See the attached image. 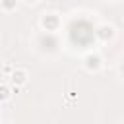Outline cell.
Instances as JSON below:
<instances>
[{
  "label": "cell",
  "instance_id": "obj_1",
  "mask_svg": "<svg viewBox=\"0 0 124 124\" xmlns=\"http://www.w3.org/2000/svg\"><path fill=\"white\" fill-rule=\"evenodd\" d=\"M25 79H27V72H25V70H14V74H12V81H14L16 85H23Z\"/></svg>",
  "mask_w": 124,
  "mask_h": 124
},
{
  "label": "cell",
  "instance_id": "obj_2",
  "mask_svg": "<svg viewBox=\"0 0 124 124\" xmlns=\"http://www.w3.org/2000/svg\"><path fill=\"white\" fill-rule=\"evenodd\" d=\"M85 60H87V68H89V70H97V68L101 66V58H99L97 54H95V56H93V54H89Z\"/></svg>",
  "mask_w": 124,
  "mask_h": 124
},
{
  "label": "cell",
  "instance_id": "obj_3",
  "mask_svg": "<svg viewBox=\"0 0 124 124\" xmlns=\"http://www.w3.org/2000/svg\"><path fill=\"white\" fill-rule=\"evenodd\" d=\"M56 23H58V17H56L54 14H48L46 17H43V25H45V27H54Z\"/></svg>",
  "mask_w": 124,
  "mask_h": 124
},
{
  "label": "cell",
  "instance_id": "obj_4",
  "mask_svg": "<svg viewBox=\"0 0 124 124\" xmlns=\"http://www.w3.org/2000/svg\"><path fill=\"white\" fill-rule=\"evenodd\" d=\"M8 97H10V89L2 83V85H0V101H4V99H8Z\"/></svg>",
  "mask_w": 124,
  "mask_h": 124
}]
</instances>
